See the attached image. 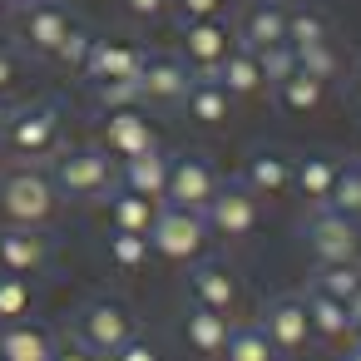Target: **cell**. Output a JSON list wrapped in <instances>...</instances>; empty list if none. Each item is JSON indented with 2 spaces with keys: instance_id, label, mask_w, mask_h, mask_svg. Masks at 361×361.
<instances>
[{
  "instance_id": "33",
  "label": "cell",
  "mask_w": 361,
  "mask_h": 361,
  "mask_svg": "<svg viewBox=\"0 0 361 361\" xmlns=\"http://www.w3.org/2000/svg\"><path fill=\"white\" fill-rule=\"evenodd\" d=\"M326 208L346 213V218H361V159H341V173L331 183V198Z\"/></svg>"
},
{
  "instance_id": "4",
  "label": "cell",
  "mask_w": 361,
  "mask_h": 361,
  "mask_svg": "<svg viewBox=\"0 0 361 361\" xmlns=\"http://www.w3.org/2000/svg\"><path fill=\"white\" fill-rule=\"evenodd\" d=\"M139 331V317H134V307L129 302H119V297H90L80 312H75V341L80 346H90L99 361H109L129 336Z\"/></svg>"
},
{
  "instance_id": "13",
  "label": "cell",
  "mask_w": 361,
  "mask_h": 361,
  "mask_svg": "<svg viewBox=\"0 0 361 361\" xmlns=\"http://www.w3.org/2000/svg\"><path fill=\"white\" fill-rule=\"evenodd\" d=\"M144 60H149V50L139 40H94V50H90L80 75L90 80V90L94 85H119V80H139Z\"/></svg>"
},
{
  "instance_id": "5",
  "label": "cell",
  "mask_w": 361,
  "mask_h": 361,
  "mask_svg": "<svg viewBox=\"0 0 361 361\" xmlns=\"http://www.w3.org/2000/svg\"><path fill=\"white\" fill-rule=\"evenodd\" d=\"M149 247L159 262H173V267H193L208 247V223L198 208H178V203H159V218L149 228Z\"/></svg>"
},
{
  "instance_id": "45",
  "label": "cell",
  "mask_w": 361,
  "mask_h": 361,
  "mask_svg": "<svg viewBox=\"0 0 361 361\" xmlns=\"http://www.w3.org/2000/svg\"><path fill=\"white\" fill-rule=\"evenodd\" d=\"M0 16H16V0H0Z\"/></svg>"
},
{
  "instance_id": "12",
  "label": "cell",
  "mask_w": 361,
  "mask_h": 361,
  "mask_svg": "<svg viewBox=\"0 0 361 361\" xmlns=\"http://www.w3.org/2000/svg\"><path fill=\"white\" fill-rule=\"evenodd\" d=\"M233 45H238V35L223 20H188V25H178V60L193 75H218V65L233 55Z\"/></svg>"
},
{
  "instance_id": "11",
  "label": "cell",
  "mask_w": 361,
  "mask_h": 361,
  "mask_svg": "<svg viewBox=\"0 0 361 361\" xmlns=\"http://www.w3.org/2000/svg\"><path fill=\"white\" fill-rule=\"evenodd\" d=\"M99 149L109 154V159H139V154H154L159 149V129H154V119L139 109V104H129V109H104V129H99Z\"/></svg>"
},
{
  "instance_id": "27",
  "label": "cell",
  "mask_w": 361,
  "mask_h": 361,
  "mask_svg": "<svg viewBox=\"0 0 361 361\" xmlns=\"http://www.w3.org/2000/svg\"><path fill=\"white\" fill-rule=\"evenodd\" d=\"M272 94H277V104H282L287 114H317V109H322V99H326V85H322V80H312V75L297 65L287 80H277V85H272Z\"/></svg>"
},
{
  "instance_id": "9",
  "label": "cell",
  "mask_w": 361,
  "mask_h": 361,
  "mask_svg": "<svg viewBox=\"0 0 361 361\" xmlns=\"http://www.w3.org/2000/svg\"><path fill=\"white\" fill-rule=\"evenodd\" d=\"M188 307H203V312H218V317H238V307H243L238 272L223 257H198L188 267Z\"/></svg>"
},
{
  "instance_id": "40",
  "label": "cell",
  "mask_w": 361,
  "mask_h": 361,
  "mask_svg": "<svg viewBox=\"0 0 361 361\" xmlns=\"http://www.w3.org/2000/svg\"><path fill=\"white\" fill-rule=\"evenodd\" d=\"M119 6H124V16L139 20V25H154L159 16H169V0H119Z\"/></svg>"
},
{
  "instance_id": "43",
  "label": "cell",
  "mask_w": 361,
  "mask_h": 361,
  "mask_svg": "<svg viewBox=\"0 0 361 361\" xmlns=\"http://www.w3.org/2000/svg\"><path fill=\"white\" fill-rule=\"evenodd\" d=\"M11 114H16V109H11V94H0V134H6V124H11Z\"/></svg>"
},
{
  "instance_id": "31",
  "label": "cell",
  "mask_w": 361,
  "mask_h": 361,
  "mask_svg": "<svg viewBox=\"0 0 361 361\" xmlns=\"http://www.w3.org/2000/svg\"><path fill=\"white\" fill-rule=\"evenodd\" d=\"M307 287H317V292H326V297L351 302V297L361 292V257H356V262H317Z\"/></svg>"
},
{
  "instance_id": "8",
  "label": "cell",
  "mask_w": 361,
  "mask_h": 361,
  "mask_svg": "<svg viewBox=\"0 0 361 361\" xmlns=\"http://www.w3.org/2000/svg\"><path fill=\"white\" fill-rule=\"evenodd\" d=\"M257 326L267 331V341L277 346V356H307L312 341H317L312 336V317H307V297H292V292H277L262 307Z\"/></svg>"
},
{
  "instance_id": "2",
  "label": "cell",
  "mask_w": 361,
  "mask_h": 361,
  "mask_svg": "<svg viewBox=\"0 0 361 361\" xmlns=\"http://www.w3.org/2000/svg\"><path fill=\"white\" fill-rule=\"evenodd\" d=\"M0 144H6V154L16 164H40V159H55L65 149V109L55 99H35L25 109L11 114L6 134H0Z\"/></svg>"
},
{
  "instance_id": "10",
  "label": "cell",
  "mask_w": 361,
  "mask_h": 361,
  "mask_svg": "<svg viewBox=\"0 0 361 361\" xmlns=\"http://www.w3.org/2000/svg\"><path fill=\"white\" fill-rule=\"evenodd\" d=\"M203 223H208L213 238H223V243H243V238L257 228V198H252L238 178H233V183H218L213 198L203 203Z\"/></svg>"
},
{
  "instance_id": "22",
  "label": "cell",
  "mask_w": 361,
  "mask_h": 361,
  "mask_svg": "<svg viewBox=\"0 0 361 361\" xmlns=\"http://www.w3.org/2000/svg\"><path fill=\"white\" fill-rule=\"evenodd\" d=\"M213 80H218L233 99H257V94L272 90V80H267V70H262V55H257V50H243V45H233V55L218 65Z\"/></svg>"
},
{
  "instance_id": "37",
  "label": "cell",
  "mask_w": 361,
  "mask_h": 361,
  "mask_svg": "<svg viewBox=\"0 0 361 361\" xmlns=\"http://www.w3.org/2000/svg\"><path fill=\"white\" fill-rule=\"evenodd\" d=\"M94 104H99V109H129V104H144V99H139V80L94 85Z\"/></svg>"
},
{
  "instance_id": "30",
  "label": "cell",
  "mask_w": 361,
  "mask_h": 361,
  "mask_svg": "<svg viewBox=\"0 0 361 361\" xmlns=\"http://www.w3.org/2000/svg\"><path fill=\"white\" fill-rule=\"evenodd\" d=\"M104 257H109L114 272L139 277V272L154 262V247H149V238H139V233H109V238H104Z\"/></svg>"
},
{
  "instance_id": "35",
  "label": "cell",
  "mask_w": 361,
  "mask_h": 361,
  "mask_svg": "<svg viewBox=\"0 0 361 361\" xmlns=\"http://www.w3.org/2000/svg\"><path fill=\"white\" fill-rule=\"evenodd\" d=\"M228 6L233 0H169V16L178 25H188V20H223Z\"/></svg>"
},
{
  "instance_id": "38",
  "label": "cell",
  "mask_w": 361,
  "mask_h": 361,
  "mask_svg": "<svg viewBox=\"0 0 361 361\" xmlns=\"http://www.w3.org/2000/svg\"><path fill=\"white\" fill-rule=\"evenodd\" d=\"M262 55V70H267V80L277 85V80H287L292 70H297V50L282 40V45H272V50H257Z\"/></svg>"
},
{
  "instance_id": "28",
  "label": "cell",
  "mask_w": 361,
  "mask_h": 361,
  "mask_svg": "<svg viewBox=\"0 0 361 361\" xmlns=\"http://www.w3.org/2000/svg\"><path fill=\"white\" fill-rule=\"evenodd\" d=\"M218 361H282V356H277V346L267 341V331L257 322H233L228 346H223Z\"/></svg>"
},
{
  "instance_id": "18",
  "label": "cell",
  "mask_w": 361,
  "mask_h": 361,
  "mask_svg": "<svg viewBox=\"0 0 361 361\" xmlns=\"http://www.w3.org/2000/svg\"><path fill=\"white\" fill-rule=\"evenodd\" d=\"M336 173H341V154H322V149H312V154L292 159V193H297L307 208H326Z\"/></svg>"
},
{
  "instance_id": "20",
  "label": "cell",
  "mask_w": 361,
  "mask_h": 361,
  "mask_svg": "<svg viewBox=\"0 0 361 361\" xmlns=\"http://www.w3.org/2000/svg\"><path fill=\"white\" fill-rule=\"evenodd\" d=\"M302 297H307L312 336H317L322 346H346V341L356 336V317H351V307H346L341 297H326V292H317V287H307Z\"/></svg>"
},
{
  "instance_id": "32",
  "label": "cell",
  "mask_w": 361,
  "mask_h": 361,
  "mask_svg": "<svg viewBox=\"0 0 361 361\" xmlns=\"http://www.w3.org/2000/svg\"><path fill=\"white\" fill-rule=\"evenodd\" d=\"M322 40H331L326 16H322V11H312V6H292V11H287V45L302 55V50L322 45Z\"/></svg>"
},
{
  "instance_id": "24",
  "label": "cell",
  "mask_w": 361,
  "mask_h": 361,
  "mask_svg": "<svg viewBox=\"0 0 361 361\" xmlns=\"http://www.w3.org/2000/svg\"><path fill=\"white\" fill-rule=\"evenodd\" d=\"M55 331L40 322H6L0 326V361H50L55 356Z\"/></svg>"
},
{
  "instance_id": "19",
  "label": "cell",
  "mask_w": 361,
  "mask_h": 361,
  "mask_svg": "<svg viewBox=\"0 0 361 361\" xmlns=\"http://www.w3.org/2000/svg\"><path fill=\"white\" fill-rule=\"evenodd\" d=\"M233 94L213 80V75H193L188 94H183V114L198 124V129H228L233 124Z\"/></svg>"
},
{
  "instance_id": "26",
  "label": "cell",
  "mask_w": 361,
  "mask_h": 361,
  "mask_svg": "<svg viewBox=\"0 0 361 361\" xmlns=\"http://www.w3.org/2000/svg\"><path fill=\"white\" fill-rule=\"evenodd\" d=\"M154 218H159V203H154V198H139V193H129V188H114V193L104 198V223H109V233H139V238H149Z\"/></svg>"
},
{
  "instance_id": "6",
  "label": "cell",
  "mask_w": 361,
  "mask_h": 361,
  "mask_svg": "<svg viewBox=\"0 0 361 361\" xmlns=\"http://www.w3.org/2000/svg\"><path fill=\"white\" fill-rule=\"evenodd\" d=\"M302 243L312 262H356L361 257V218H346L336 208H312L302 223Z\"/></svg>"
},
{
  "instance_id": "21",
  "label": "cell",
  "mask_w": 361,
  "mask_h": 361,
  "mask_svg": "<svg viewBox=\"0 0 361 361\" xmlns=\"http://www.w3.org/2000/svg\"><path fill=\"white\" fill-rule=\"evenodd\" d=\"M287 40V6L282 0H252L238 20V45L243 50H272Z\"/></svg>"
},
{
  "instance_id": "14",
  "label": "cell",
  "mask_w": 361,
  "mask_h": 361,
  "mask_svg": "<svg viewBox=\"0 0 361 361\" xmlns=\"http://www.w3.org/2000/svg\"><path fill=\"white\" fill-rule=\"evenodd\" d=\"M218 183H223V178L213 173V164H208L203 154H173V159H169V188H164V198L178 203V208H198V213H203V203L213 198Z\"/></svg>"
},
{
  "instance_id": "47",
  "label": "cell",
  "mask_w": 361,
  "mask_h": 361,
  "mask_svg": "<svg viewBox=\"0 0 361 361\" xmlns=\"http://www.w3.org/2000/svg\"><path fill=\"white\" fill-rule=\"evenodd\" d=\"M356 341H361V317H356Z\"/></svg>"
},
{
  "instance_id": "39",
  "label": "cell",
  "mask_w": 361,
  "mask_h": 361,
  "mask_svg": "<svg viewBox=\"0 0 361 361\" xmlns=\"http://www.w3.org/2000/svg\"><path fill=\"white\" fill-rule=\"evenodd\" d=\"M109 361H164V351H159V341H154L149 331H134V336H129Z\"/></svg>"
},
{
  "instance_id": "41",
  "label": "cell",
  "mask_w": 361,
  "mask_h": 361,
  "mask_svg": "<svg viewBox=\"0 0 361 361\" xmlns=\"http://www.w3.org/2000/svg\"><path fill=\"white\" fill-rule=\"evenodd\" d=\"M50 361H99V356H94L90 346H80L75 336H60V341H55V356H50Z\"/></svg>"
},
{
  "instance_id": "46",
  "label": "cell",
  "mask_w": 361,
  "mask_h": 361,
  "mask_svg": "<svg viewBox=\"0 0 361 361\" xmlns=\"http://www.w3.org/2000/svg\"><path fill=\"white\" fill-rule=\"evenodd\" d=\"M356 99H361V70H356Z\"/></svg>"
},
{
  "instance_id": "1",
  "label": "cell",
  "mask_w": 361,
  "mask_h": 361,
  "mask_svg": "<svg viewBox=\"0 0 361 361\" xmlns=\"http://www.w3.org/2000/svg\"><path fill=\"white\" fill-rule=\"evenodd\" d=\"M60 213V188L40 164L0 169V223L6 228H45Z\"/></svg>"
},
{
  "instance_id": "15",
  "label": "cell",
  "mask_w": 361,
  "mask_h": 361,
  "mask_svg": "<svg viewBox=\"0 0 361 361\" xmlns=\"http://www.w3.org/2000/svg\"><path fill=\"white\" fill-rule=\"evenodd\" d=\"M50 257H55V243L45 238V228H6L0 223V272L35 277L50 267Z\"/></svg>"
},
{
  "instance_id": "23",
  "label": "cell",
  "mask_w": 361,
  "mask_h": 361,
  "mask_svg": "<svg viewBox=\"0 0 361 361\" xmlns=\"http://www.w3.org/2000/svg\"><path fill=\"white\" fill-rule=\"evenodd\" d=\"M228 331H233V317H218V312H203V307H188L183 322H178V336L193 356H223Z\"/></svg>"
},
{
  "instance_id": "44",
  "label": "cell",
  "mask_w": 361,
  "mask_h": 361,
  "mask_svg": "<svg viewBox=\"0 0 361 361\" xmlns=\"http://www.w3.org/2000/svg\"><path fill=\"white\" fill-rule=\"evenodd\" d=\"M341 361H361V341H356V346H351V351H346Z\"/></svg>"
},
{
  "instance_id": "42",
  "label": "cell",
  "mask_w": 361,
  "mask_h": 361,
  "mask_svg": "<svg viewBox=\"0 0 361 361\" xmlns=\"http://www.w3.org/2000/svg\"><path fill=\"white\" fill-rule=\"evenodd\" d=\"M16 80H20V60H16L6 45H0V94H11V90H16Z\"/></svg>"
},
{
  "instance_id": "3",
  "label": "cell",
  "mask_w": 361,
  "mask_h": 361,
  "mask_svg": "<svg viewBox=\"0 0 361 361\" xmlns=\"http://www.w3.org/2000/svg\"><path fill=\"white\" fill-rule=\"evenodd\" d=\"M50 178L60 188V198H75V203H99L119 188V159H109L99 144L90 149H60L55 164H50Z\"/></svg>"
},
{
  "instance_id": "17",
  "label": "cell",
  "mask_w": 361,
  "mask_h": 361,
  "mask_svg": "<svg viewBox=\"0 0 361 361\" xmlns=\"http://www.w3.org/2000/svg\"><path fill=\"white\" fill-rule=\"evenodd\" d=\"M257 203H267V198H282L287 188H292V159L282 154V149H272V144H262V149H252L247 159H243V178H238Z\"/></svg>"
},
{
  "instance_id": "34",
  "label": "cell",
  "mask_w": 361,
  "mask_h": 361,
  "mask_svg": "<svg viewBox=\"0 0 361 361\" xmlns=\"http://www.w3.org/2000/svg\"><path fill=\"white\" fill-rule=\"evenodd\" d=\"M297 65H302L312 80H322V85H331V80L341 75V55H336V45H331V40H322V45L302 50V55H297Z\"/></svg>"
},
{
  "instance_id": "16",
  "label": "cell",
  "mask_w": 361,
  "mask_h": 361,
  "mask_svg": "<svg viewBox=\"0 0 361 361\" xmlns=\"http://www.w3.org/2000/svg\"><path fill=\"white\" fill-rule=\"evenodd\" d=\"M188 85H193V70L178 55H149L139 70V99L144 104H183Z\"/></svg>"
},
{
  "instance_id": "36",
  "label": "cell",
  "mask_w": 361,
  "mask_h": 361,
  "mask_svg": "<svg viewBox=\"0 0 361 361\" xmlns=\"http://www.w3.org/2000/svg\"><path fill=\"white\" fill-rule=\"evenodd\" d=\"M90 50H94V35L90 30H70V40L55 50V65H65V70H85V60H90Z\"/></svg>"
},
{
  "instance_id": "25",
  "label": "cell",
  "mask_w": 361,
  "mask_h": 361,
  "mask_svg": "<svg viewBox=\"0 0 361 361\" xmlns=\"http://www.w3.org/2000/svg\"><path fill=\"white\" fill-rule=\"evenodd\" d=\"M119 188H129V193H139V198L164 203V188H169V154H164V149H154V154L124 159V164H119Z\"/></svg>"
},
{
  "instance_id": "29",
  "label": "cell",
  "mask_w": 361,
  "mask_h": 361,
  "mask_svg": "<svg viewBox=\"0 0 361 361\" xmlns=\"http://www.w3.org/2000/svg\"><path fill=\"white\" fill-rule=\"evenodd\" d=\"M40 302L35 277H16V272H0V326L6 322H30Z\"/></svg>"
},
{
  "instance_id": "48",
  "label": "cell",
  "mask_w": 361,
  "mask_h": 361,
  "mask_svg": "<svg viewBox=\"0 0 361 361\" xmlns=\"http://www.w3.org/2000/svg\"><path fill=\"white\" fill-rule=\"evenodd\" d=\"M16 6H35V0H16Z\"/></svg>"
},
{
  "instance_id": "7",
  "label": "cell",
  "mask_w": 361,
  "mask_h": 361,
  "mask_svg": "<svg viewBox=\"0 0 361 361\" xmlns=\"http://www.w3.org/2000/svg\"><path fill=\"white\" fill-rule=\"evenodd\" d=\"M75 30V11L60 0H35V6H16V40L25 55L55 60V50L70 40Z\"/></svg>"
}]
</instances>
